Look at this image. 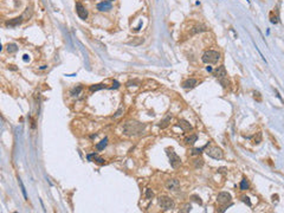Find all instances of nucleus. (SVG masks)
Here are the masks:
<instances>
[{
	"mask_svg": "<svg viewBox=\"0 0 284 213\" xmlns=\"http://www.w3.org/2000/svg\"><path fill=\"white\" fill-rule=\"evenodd\" d=\"M18 50V46L16 44H8L7 45V51L8 52H16Z\"/></svg>",
	"mask_w": 284,
	"mask_h": 213,
	"instance_id": "21",
	"label": "nucleus"
},
{
	"mask_svg": "<svg viewBox=\"0 0 284 213\" xmlns=\"http://www.w3.org/2000/svg\"><path fill=\"white\" fill-rule=\"evenodd\" d=\"M166 188L168 191H173V192L179 191V188H180V182H179V180H176V179H169L166 182Z\"/></svg>",
	"mask_w": 284,
	"mask_h": 213,
	"instance_id": "6",
	"label": "nucleus"
},
{
	"mask_svg": "<svg viewBox=\"0 0 284 213\" xmlns=\"http://www.w3.org/2000/svg\"><path fill=\"white\" fill-rule=\"evenodd\" d=\"M171 118H172V116L171 115H167L166 117H165V120L162 121V122L159 124V127L161 128V129H163V128H166L168 124H169V122H171Z\"/></svg>",
	"mask_w": 284,
	"mask_h": 213,
	"instance_id": "15",
	"label": "nucleus"
},
{
	"mask_svg": "<svg viewBox=\"0 0 284 213\" xmlns=\"http://www.w3.org/2000/svg\"><path fill=\"white\" fill-rule=\"evenodd\" d=\"M217 201L219 204H221V205H225L227 203H231V195H230V193H227V192H221V193H219L218 196H217Z\"/></svg>",
	"mask_w": 284,
	"mask_h": 213,
	"instance_id": "7",
	"label": "nucleus"
},
{
	"mask_svg": "<svg viewBox=\"0 0 284 213\" xmlns=\"http://www.w3.org/2000/svg\"><path fill=\"white\" fill-rule=\"evenodd\" d=\"M167 155L169 158V162H171V166L173 168H178V167L181 165L180 156H179L173 149H167Z\"/></svg>",
	"mask_w": 284,
	"mask_h": 213,
	"instance_id": "3",
	"label": "nucleus"
},
{
	"mask_svg": "<svg viewBox=\"0 0 284 213\" xmlns=\"http://www.w3.org/2000/svg\"><path fill=\"white\" fill-rule=\"evenodd\" d=\"M179 126H180V128L184 131H189V130L193 129V127L189 124V122H187L186 120H180V121H179Z\"/></svg>",
	"mask_w": 284,
	"mask_h": 213,
	"instance_id": "12",
	"label": "nucleus"
},
{
	"mask_svg": "<svg viewBox=\"0 0 284 213\" xmlns=\"http://www.w3.org/2000/svg\"><path fill=\"white\" fill-rule=\"evenodd\" d=\"M109 1H113V0H109Z\"/></svg>",
	"mask_w": 284,
	"mask_h": 213,
	"instance_id": "33",
	"label": "nucleus"
},
{
	"mask_svg": "<svg viewBox=\"0 0 284 213\" xmlns=\"http://www.w3.org/2000/svg\"><path fill=\"white\" fill-rule=\"evenodd\" d=\"M207 146H208V143H207L206 146L201 147V148H194V149H192V155H199V154L201 153V150H204V149H205Z\"/></svg>",
	"mask_w": 284,
	"mask_h": 213,
	"instance_id": "19",
	"label": "nucleus"
},
{
	"mask_svg": "<svg viewBox=\"0 0 284 213\" xmlns=\"http://www.w3.org/2000/svg\"><path fill=\"white\" fill-rule=\"evenodd\" d=\"M82 91V86H77V88H75L72 91H71V95H73V96H76V95H78L79 93Z\"/></svg>",
	"mask_w": 284,
	"mask_h": 213,
	"instance_id": "24",
	"label": "nucleus"
},
{
	"mask_svg": "<svg viewBox=\"0 0 284 213\" xmlns=\"http://www.w3.org/2000/svg\"><path fill=\"white\" fill-rule=\"evenodd\" d=\"M197 140H198V135H196V134H193V135H191V136H188V138H186V143L187 145H193L194 142H197Z\"/></svg>",
	"mask_w": 284,
	"mask_h": 213,
	"instance_id": "17",
	"label": "nucleus"
},
{
	"mask_svg": "<svg viewBox=\"0 0 284 213\" xmlns=\"http://www.w3.org/2000/svg\"><path fill=\"white\" fill-rule=\"evenodd\" d=\"M192 199H193L194 201H196V203H198L199 205H201V204H202V201H201V199H200V198H199L198 195H192Z\"/></svg>",
	"mask_w": 284,
	"mask_h": 213,
	"instance_id": "26",
	"label": "nucleus"
},
{
	"mask_svg": "<svg viewBox=\"0 0 284 213\" xmlns=\"http://www.w3.org/2000/svg\"><path fill=\"white\" fill-rule=\"evenodd\" d=\"M146 129V124L138 122V121H129L123 126V133L126 135H139L143 133Z\"/></svg>",
	"mask_w": 284,
	"mask_h": 213,
	"instance_id": "1",
	"label": "nucleus"
},
{
	"mask_svg": "<svg viewBox=\"0 0 284 213\" xmlns=\"http://www.w3.org/2000/svg\"><path fill=\"white\" fill-rule=\"evenodd\" d=\"M247 188H249V182H247L246 179H243L242 182H240V189L242 191H246Z\"/></svg>",
	"mask_w": 284,
	"mask_h": 213,
	"instance_id": "20",
	"label": "nucleus"
},
{
	"mask_svg": "<svg viewBox=\"0 0 284 213\" xmlns=\"http://www.w3.org/2000/svg\"><path fill=\"white\" fill-rule=\"evenodd\" d=\"M19 184H20V187H21V191H23V194H24V198H25V199H26V189H25V187H24V184H23V181L19 179Z\"/></svg>",
	"mask_w": 284,
	"mask_h": 213,
	"instance_id": "27",
	"label": "nucleus"
},
{
	"mask_svg": "<svg viewBox=\"0 0 284 213\" xmlns=\"http://www.w3.org/2000/svg\"><path fill=\"white\" fill-rule=\"evenodd\" d=\"M242 200H243L244 203H246L249 206H251V201L249 200V198H247V196H242Z\"/></svg>",
	"mask_w": 284,
	"mask_h": 213,
	"instance_id": "29",
	"label": "nucleus"
},
{
	"mask_svg": "<svg viewBox=\"0 0 284 213\" xmlns=\"http://www.w3.org/2000/svg\"><path fill=\"white\" fill-rule=\"evenodd\" d=\"M191 208H192V206L189 204H187V205H185L184 210H181V212H191Z\"/></svg>",
	"mask_w": 284,
	"mask_h": 213,
	"instance_id": "28",
	"label": "nucleus"
},
{
	"mask_svg": "<svg viewBox=\"0 0 284 213\" xmlns=\"http://www.w3.org/2000/svg\"><path fill=\"white\" fill-rule=\"evenodd\" d=\"M153 195H154V193H153V191L152 189H147L146 191V198H147V199H151V198H153Z\"/></svg>",
	"mask_w": 284,
	"mask_h": 213,
	"instance_id": "25",
	"label": "nucleus"
},
{
	"mask_svg": "<svg viewBox=\"0 0 284 213\" xmlns=\"http://www.w3.org/2000/svg\"><path fill=\"white\" fill-rule=\"evenodd\" d=\"M202 62L206 64H216L220 59V53L214 50H208L202 55Z\"/></svg>",
	"mask_w": 284,
	"mask_h": 213,
	"instance_id": "2",
	"label": "nucleus"
},
{
	"mask_svg": "<svg viewBox=\"0 0 284 213\" xmlns=\"http://www.w3.org/2000/svg\"><path fill=\"white\" fill-rule=\"evenodd\" d=\"M206 26H204V25H197V26H194L193 28H192V33H200V32H204V31H206Z\"/></svg>",
	"mask_w": 284,
	"mask_h": 213,
	"instance_id": "14",
	"label": "nucleus"
},
{
	"mask_svg": "<svg viewBox=\"0 0 284 213\" xmlns=\"http://www.w3.org/2000/svg\"><path fill=\"white\" fill-rule=\"evenodd\" d=\"M207 71H212V68L211 66H207Z\"/></svg>",
	"mask_w": 284,
	"mask_h": 213,
	"instance_id": "32",
	"label": "nucleus"
},
{
	"mask_svg": "<svg viewBox=\"0 0 284 213\" xmlns=\"http://www.w3.org/2000/svg\"><path fill=\"white\" fill-rule=\"evenodd\" d=\"M159 205L163 208V210H171L174 207V201L171 199L169 196L162 195L159 198Z\"/></svg>",
	"mask_w": 284,
	"mask_h": 213,
	"instance_id": "5",
	"label": "nucleus"
},
{
	"mask_svg": "<svg viewBox=\"0 0 284 213\" xmlns=\"http://www.w3.org/2000/svg\"><path fill=\"white\" fill-rule=\"evenodd\" d=\"M27 59H28V56L25 55V56H24V60H25V62H27Z\"/></svg>",
	"mask_w": 284,
	"mask_h": 213,
	"instance_id": "31",
	"label": "nucleus"
},
{
	"mask_svg": "<svg viewBox=\"0 0 284 213\" xmlns=\"http://www.w3.org/2000/svg\"><path fill=\"white\" fill-rule=\"evenodd\" d=\"M118 86H120V83L115 81V82H114V86H111V89H114V88H115V89H117Z\"/></svg>",
	"mask_w": 284,
	"mask_h": 213,
	"instance_id": "30",
	"label": "nucleus"
},
{
	"mask_svg": "<svg viewBox=\"0 0 284 213\" xmlns=\"http://www.w3.org/2000/svg\"><path fill=\"white\" fill-rule=\"evenodd\" d=\"M97 10L101 12H107V11L111 10V3L110 1H102V3L97 4Z\"/></svg>",
	"mask_w": 284,
	"mask_h": 213,
	"instance_id": "10",
	"label": "nucleus"
},
{
	"mask_svg": "<svg viewBox=\"0 0 284 213\" xmlns=\"http://www.w3.org/2000/svg\"><path fill=\"white\" fill-rule=\"evenodd\" d=\"M197 80H194V78H189V80H187V81H185L184 83H182V86H184V89H193L194 86L197 85Z\"/></svg>",
	"mask_w": 284,
	"mask_h": 213,
	"instance_id": "11",
	"label": "nucleus"
},
{
	"mask_svg": "<svg viewBox=\"0 0 284 213\" xmlns=\"http://www.w3.org/2000/svg\"><path fill=\"white\" fill-rule=\"evenodd\" d=\"M106 86H104L103 84H96V85H91L90 86V90L91 91H97V90H101V89H104Z\"/></svg>",
	"mask_w": 284,
	"mask_h": 213,
	"instance_id": "23",
	"label": "nucleus"
},
{
	"mask_svg": "<svg viewBox=\"0 0 284 213\" xmlns=\"http://www.w3.org/2000/svg\"><path fill=\"white\" fill-rule=\"evenodd\" d=\"M206 154H207V156H210V158H212L214 160H220L224 156L223 150L219 147H210V148H207L206 149Z\"/></svg>",
	"mask_w": 284,
	"mask_h": 213,
	"instance_id": "4",
	"label": "nucleus"
},
{
	"mask_svg": "<svg viewBox=\"0 0 284 213\" xmlns=\"http://www.w3.org/2000/svg\"><path fill=\"white\" fill-rule=\"evenodd\" d=\"M202 165H204V160H202V159L198 158V159L194 160V166H196V168H199V167H202Z\"/></svg>",
	"mask_w": 284,
	"mask_h": 213,
	"instance_id": "22",
	"label": "nucleus"
},
{
	"mask_svg": "<svg viewBox=\"0 0 284 213\" xmlns=\"http://www.w3.org/2000/svg\"><path fill=\"white\" fill-rule=\"evenodd\" d=\"M143 43V38H141V37H136V38H134L133 40H130L128 44L129 45H133V46H138V45H140V44H142Z\"/></svg>",
	"mask_w": 284,
	"mask_h": 213,
	"instance_id": "16",
	"label": "nucleus"
},
{
	"mask_svg": "<svg viewBox=\"0 0 284 213\" xmlns=\"http://www.w3.org/2000/svg\"><path fill=\"white\" fill-rule=\"evenodd\" d=\"M23 21V17H18V18H14L12 20H8L6 21V26H10V27H14V26H18L20 25Z\"/></svg>",
	"mask_w": 284,
	"mask_h": 213,
	"instance_id": "13",
	"label": "nucleus"
},
{
	"mask_svg": "<svg viewBox=\"0 0 284 213\" xmlns=\"http://www.w3.org/2000/svg\"><path fill=\"white\" fill-rule=\"evenodd\" d=\"M107 143H108V139H107V138H104V139H103V140H102V141H101V142H100V143L96 146L97 150H102L104 147L107 146Z\"/></svg>",
	"mask_w": 284,
	"mask_h": 213,
	"instance_id": "18",
	"label": "nucleus"
},
{
	"mask_svg": "<svg viewBox=\"0 0 284 213\" xmlns=\"http://www.w3.org/2000/svg\"><path fill=\"white\" fill-rule=\"evenodd\" d=\"M76 11H77V14H78V17H79L81 19L85 20V19L88 18V11L84 8V6H83L81 3H77V4H76Z\"/></svg>",
	"mask_w": 284,
	"mask_h": 213,
	"instance_id": "8",
	"label": "nucleus"
},
{
	"mask_svg": "<svg viewBox=\"0 0 284 213\" xmlns=\"http://www.w3.org/2000/svg\"><path fill=\"white\" fill-rule=\"evenodd\" d=\"M214 76L218 78V80H220V82L224 80L227 76V73H226V69H225V66L224 65H221V66H219L217 70H216V72H214Z\"/></svg>",
	"mask_w": 284,
	"mask_h": 213,
	"instance_id": "9",
	"label": "nucleus"
}]
</instances>
